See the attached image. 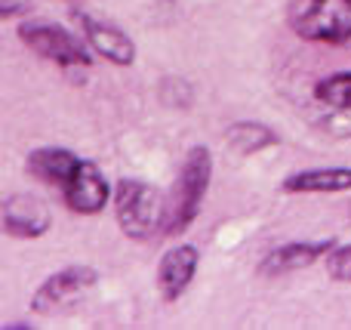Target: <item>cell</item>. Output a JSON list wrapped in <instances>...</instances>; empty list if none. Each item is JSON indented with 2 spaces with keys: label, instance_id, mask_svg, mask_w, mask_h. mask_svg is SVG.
<instances>
[{
  "label": "cell",
  "instance_id": "obj_1",
  "mask_svg": "<svg viewBox=\"0 0 351 330\" xmlns=\"http://www.w3.org/2000/svg\"><path fill=\"white\" fill-rule=\"evenodd\" d=\"M210 176H213V158L210 148L197 145L188 152V158L182 161V170L176 176L173 189H170V201H167V226L164 235H179L197 220L204 195L210 189Z\"/></svg>",
  "mask_w": 351,
  "mask_h": 330
},
{
  "label": "cell",
  "instance_id": "obj_2",
  "mask_svg": "<svg viewBox=\"0 0 351 330\" xmlns=\"http://www.w3.org/2000/svg\"><path fill=\"white\" fill-rule=\"evenodd\" d=\"M114 210L123 235L133 241H148L167 226V201L160 189L142 179H121L114 189Z\"/></svg>",
  "mask_w": 351,
  "mask_h": 330
},
{
  "label": "cell",
  "instance_id": "obj_3",
  "mask_svg": "<svg viewBox=\"0 0 351 330\" xmlns=\"http://www.w3.org/2000/svg\"><path fill=\"white\" fill-rule=\"evenodd\" d=\"M290 28L305 40H346L351 37V0H293Z\"/></svg>",
  "mask_w": 351,
  "mask_h": 330
},
{
  "label": "cell",
  "instance_id": "obj_4",
  "mask_svg": "<svg viewBox=\"0 0 351 330\" xmlns=\"http://www.w3.org/2000/svg\"><path fill=\"white\" fill-rule=\"evenodd\" d=\"M25 47H31L40 59H49L62 68H86L93 62V47L74 37L68 28L53 22H22L19 28Z\"/></svg>",
  "mask_w": 351,
  "mask_h": 330
},
{
  "label": "cell",
  "instance_id": "obj_5",
  "mask_svg": "<svg viewBox=\"0 0 351 330\" xmlns=\"http://www.w3.org/2000/svg\"><path fill=\"white\" fill-rule=\"evenodd\" d=\"M96 281H99V275L90 266H68V269H59L34 290L31 309H34L37 315L59 312V309L71 306L77 296H84Z\"/></svg>",
  "mask_w": 351,
  "mask_h": 330
},
{
  "label": "cell",
  "instance_id": "obj_6",
  "mask_svg": "<svg viewBox=\"0 0 351 330\" xmlns=\"http://www.w3.org/2000/svg\"><path fill=\"white\" fill-rule=\"evenodd\" d=\"M108 195H111V185L105 179V173L99 170L93 161H80L74 167V173L68 176V182L62 185V198L65 204L74 210V213H84V216H93L108 204Z\"/></svg>",
  "mask_w": 351,
  "mask_h": 330
},
{
  "label": "cell",
  "instance_id": "obj_7",
  "mask_svg": "<svg viewBox=\"0 0 351 330\" xmlns=\"http://www.w3.org/2000/svg\"><path fill=\"white\" fill-rule=\"evenodd\" d=\"M77 22L84 28L86 43L93 47V53L102 56V59L114 62V65H133L136 59V43L127 31H121L117 25L105 22V19H93L77 12Z\"/></svg>",
  "mask_w": 351,
  "mask_h": 330
},
{
  "label": "cell",
  "instance_id": "obj_8",
  "mask_svg": "<svg viewBox=\"0 0 351 330\" xmlns=\"http://www.w3.org/2000/svg\"><path fill=\"white\" fill-rule=\"evenodd\" d=\"M0 216H3V228L16 238H40L53 226L49 207L34 195H10Z\"/></svg>",
  "mask_w": 351,
  "mask_h": 330
},
{
  "label": "cell",
  "instance_id": "obj_9",
  "mask_svg": "<svg viewBox=\"0 0 351 330\" xmlns=\"http://www.w3.org/2000/svg\"><path fill=\"white\" fill-rule=\"evenodd\" d=\"M197 266H200V253L197 247L191 244H182V247H173L160 257V266H158V290L167 303L179 300L188 287H191L194 275H197Z\"/></svg>",
  "mask_w": 351,
  "mask_h": 330
},
{
  "label": "cell",
  "instance_id": "obj_10",
  "mask_svg": "<svg viewBox=\"0 0 351 330\" xmlns=\"http://www.w3.org/2000/svg\"><path fill=\"white\" fill-rule=\"evenodd\" d=\"M333 247H336L333 241H296V244H280L259 263V272L268 278L290 275V272L308 269L311 263H317V259H321L324 253H330Z\"/></svg>",
  "mask_w": 351,
  "mask_h": 330
},
{
  "label": "cell",
  "instance_id": "obj_11",
  "mask_svg": "<svg viewBox=\"0 0 351 330\" xmlns=\"http://www.w3.org/2000/svg\"><path fill=\"white\" fill-rule=\"evenodd\" d=\"M315 99L330 108L327 123L339 136H351V71H336L315 86Z\"/></svg>",
  "mask_w": 351,
  "mask_h": 330
},
{
  "label": "cell",
  "instance_id": "obj_12",
  "mask_svg": "<svg viewBox=\"0 0 351 330\" xmlns=\"http://www.w3.org/2000/svg\"><path fill=\"white\" fill-rule=\"evenodd\" d=\"M284 191L296 195H336L351 191V167H315V170H299L284 179Z\"/></svg>",
  "mask_w": 351,
  "mask_h": 330
},
{
  "label": "cell",
  "instance_id": "obj_13",
  "mask_svg": "<svg viewBox=\"0 0 351 330\" xmlns=\"http://www.w3.org/2000/svg\"><path fill=\"white\" fill-rule=\"evenodd\" d=\"M80 164V158L74 152H68V148H34V152L28 154V161H25V167H28L31 176H37L40 182H49L56 185V189H62V185L68 182V176L74 173V167Z\"/></svg>",
  "mask_w": 351,
  "mask_h": 330
},
{
  "label": "cell",
  "instance_id": "obj_14",
  "mask_svg": "<svg viewBox=\"0 0 351 330\" xmlns=\"http://www.w3.org/2000/svg\"><path fill=\"white\" fill-rule=\"evenodd\" d=\"M225 139H228V145L234 148V152L253 154V152H259V148L271 145L278 136H274L268 127H262V123H234Z\"/></svg>",
  "mask_w": 351,
  "mask_h": 330
},
{
  "label": "cell",
  "instance_id": "obj_15",
  "mask_svg": "<svg viewBox=\"0 0 351 330\" xmlns=\"http://www.w3.org/2000/svg\"><path fill=\"white\" fill-rule=\"evenodd\" d=\"M327 275L333 281L351 284V244H336L327 253Z\"/></svg>",
  "mask_w": 351,
  "mask_h": 330
}]
</instances>
